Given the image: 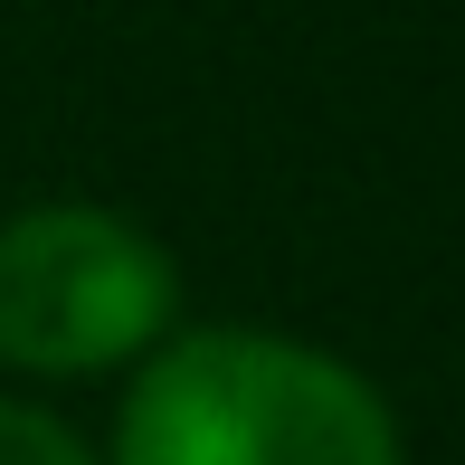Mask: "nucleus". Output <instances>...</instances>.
Here are the masks:
<instances>
[{"mask_svg":"<svg viewBox=\"0 0 465 465\" xmlns=\"http://www.w3.org/2000/svg\"><path fill=\"white\" fill-rule=\"evenodd\" d=\"M114 465H399L380 390L276 332H181L134 380Z\"/></svg>","mask_w":465,"mask_h":465,"instance_id":"nucleus-1","label":"nucleus"},{"mask_svg":"<svg viewBox=\"0 0 465 465\" xmlns=\"http://www.w3.org/2000/svg\"><path fill=\"white\" fill-rule=\"evenodd\" d=\"M181 276L124 209H19L0 219V361L10 371H104L172 332Z\"/></svg>","mask_w":465,"mask_h":465,"instance_id":"nucleus-2","label":"nucleus"},{"mask_svg":"<svg viewBox=\"0 0 465 465\" xmlns=\"http://www.w3.org/2000/svg\"><path fill=\"white\" fill-rule=\"evenodd\" d=\"M0 465H95L76 447L67 428H57L48 409H19V399H0Z\"/></svg>","mask_w":465,"mask_h":465,"instance_id":"nucleus-3","label":"nucleus"}]
</instances>
